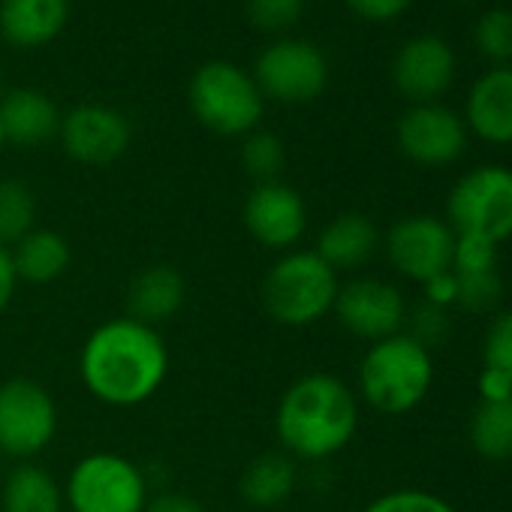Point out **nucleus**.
<instances>
[{
  "label": "nucleus",
  "instance_id": "6",
  "mask_svg": "<svg viewBox=\"0 0 512 512\" xmlns=\"http://www.w3.org/2000/svg\"><path fill=\"white\" fill-rule=\"evenodd\" d=\"M151 485L145 470L112 449L82 455L64 482L70 512H145Z\"/></svg>",
  "mask_w": 512,
  "mask_h": 512
},
{
  "label": "nucleus",
  "instance_id": "40",
  "mask_svg": "<svg viewBox=\"0 0 512 512\" xmlns=\"http://www.w3.org/2000/svg\"><path fill=\"white\" fill-rule=\"evenodd\" d=\"M220 512H241V509H220Z\"/></svg>",
  "mask_w": 512,
  "mask_h": 512
},
{
  "label": "nucleus",
  "instance_id": "11",
  "mask_svg": "<svg viewBox=\"0 0 512 512\" xmlns=\"http://www.w3.org/2000/svg\"><path fill=\"white\" fill-rule=\"evenodd\" d=\"M241 223L256 244L281 256L296 250V244L305 238L308 205L302 193L284 181L253 184L241 205Z\"/></svg>",
  "mask_w": 512,
  "mask_h": 512
},
{
  "label": "nucleus",
  "instance_id": "20",
  "mask_svg": "<svg viewBox=\"0 0 512 512\" xmlns=\"http://www.w3.org/2000/svg\"><path fill=\"white\" fill-rule=\"evenodd\" d=\"M67 16V0H4L0 4V34L16 49H40L64 31Z\"/></svg>",
  "mask_w": 512,
  "mask_h": 512
},
{
  "label": "nucleus",
  "instance_id": "24",
  "mask_svg": "<svg viewBox=\"0 0 512 512\" xmlns=\"http://www.w3.org/2000/svg\"><path fill=\"white\" fill-rule=\"evenodd\" d=\"M470 446L488 461H512V398L479 401L467 425Z\"/></svg>",
  "mask_w": 512,
  "mask_h": 512
},
{
  "label": "nucleus",
  "instance_id": "12",
  "mask_svg": "<svg viewBox=\"0 0 512 512\" xmlns=\"http://www.w3.org/2000/svg\"><path fill=\"white\" fill-rule=\"evenodd\" d=\"M335 320L350 332L353 338H362L368 344H377L383 338H392L407 323V302L401 290L380 278H353L341 284L335 308Z\"/></svg>",
  "mask_w": 512,
  "mask_h": 512
},
{
  "label": "nucleus",
  "instance_id": "35",
  "mask_svg": "<svg viewBox=\"0 0 512 512\" xmlns=\"http://www.w3.org/2000/svg\"><path fill=\"white\" fill-rule=\"evenodd\" d=\"M422 293H425V302L428 305H437V308H455V299H458V281H455V272H443L431 281L422 284Z\"/></svg>",
  "mask_w": 512,
  "mask_h": 512
},
{
  "label": "nucleus",
  "instance_id": "3",
  "mask_svg": "<svg viewBox=\"0 0 512 512\" xmlns=\"http://www.w3.org/2000/svg\"><path fill=\"white\" fill-rule=\"evenodd\" d=\"M434 359L407 332L368 344L359 362V392L383 416L413 413L431 392Z\"/></svg>",
  "mask_w": 512,
  "mask_h": 512
},
{
  "label": "nucleus",
  "instance_id": "13",
  "mask_svg": "<svg viewBox=\"0 0 512 512\" xmlns=\"http://www.w3.org/2000/svg\"><path fill=\"white\" fill-rule=\"evenodd\" d=\"M401 154L425 169L455 163L467 148V127L452 109L440 103H413L395 124Z\"/></svg>",
  "mask_w": 512,
  "mask_h": 512
},
{
  "label": "nucleus",
  "instance_id": "8",
  "mask_svg": "<svg viewBox=\"0 0 512 512\" xmlns=\"http://www.w3.org/2000/svg\"><path fill=\"white\" fill-rule=\"evenodd\" d=\"M58 401L31 377L0 383V455L31 461L58 437Z\"/></svg>",
  "mask_w": 512,
  "mask_h": 512
},
{
  "label": "nucleus",
  "instance_id": "21",
  "mask_svg": "<svg viewBox=\"0 0 512 512\" xmlns=\"http://www.w3.org/2000/svg\"><path fill=\"white\" fill-rule=\"evenodd\" d=\"M299 485V467L287 452H260L247 461L238 476V494L244 506L256 512H272L284 506Z\"/></svg>",
  "mask_w": 512,
  "mask_h": 512
},
{
  "label": "nucleus",
  "instance_id": "9",
  "mask_svg": "<svg viewBox=\"0 0 512 512\" xmlns=\"http://www.w3.org/2000/svg\"><path fill=\"white\" fill-rule=\"evenodd\" d=\"M253 82L266 100L299 106L317 100L329 85L326 55L305 40H275L253 64Z\"/></svg>",
  "mask_w": 512,
  "mask_h": 512
},
{
  "label": "nucleus",
  "instance_id": "14",
  "mask_svg": "<svg viewBox=\"0 0 512 512\" xmlns=\"http://www.w3.org/2000/svg\"><path fill=\"white\" fill-rule=\"evenodd\" d=\"M64 154L82 166H109L130 148V121L106 103H82L61 118Z\"/></svg>",
  "mask_w": 512,
  "mask_h": 512
},
{
  "label": "nucleus",
  "instance_id": "30",
  "mask_svg": "<svg viewBox=\"0 0 512 512\" xmlns=\"http://www.w3.org/2000/svg\"><path fill=\"white\" fill-rule=\"evenodd\" d=\"M362 512H455V506L422 488H395L374 497Z\"/></svg>",
  "mask_w": 512,
  "mask_h": 512
},
{
  "label": "nucleus",
  "instance_id": "39",
  "mask_svg": "<svg viewBox=\"0 0 512 512\" xmlns=\"http://www.w3.org/2000/svg\"><path fill=\"white\" fill-rule=\"evenodd\" d=\"M7 145V139H4V127H0V148H4Z\"/></svg>",
  "mask_w": 512,
  "mask_h": 512
},
{
  "label": "nucleus",
  "instance_id": "38",
  "mask_svg": "<svg viewBox=\"0 0 512 512\" xmlns=\"http://www.w3.org/2000/svg\"><path fill=\"white\" fill-rule=\"evenodd\" d=\"M16 290H19V275L13 266V253H10V247L0 244V317H4L7 308L13 305Z\"/></svg>",
  "mask_w": 512,
  "mask_h": 512
},
{
  "label": "nucleus",
  "instance_id": "32",
  "mask_svg": "<svg viewBox=\"0 0 512 512\" xmlns=\"http://www.w3.org/2000/svg\"><path fill=\"white\" fill-rule=\"evenodd\" d=\"M407 320H410V332L407 335L416 344H422L425 350H434V347L446 344L449 335H452V320H449L446 308L422 302L413 314H407Z\"/></svg>",
  "mask_w": 512,
  "mask_h": 512
},
{
  "label": "nucleus",
  "instance_id": "7",
  "mask_svg": "<svg viewBox=\"0 0 512 512\" xmlns=\"http://www.w3.org/2000/svg\"><path fill=\"white\" fill-rule=\"evenodd\" d=\"M446 223L455 235L506 241L512 235V169L488 163L461 175L446 199Z\"/></svg>",
  "mask_w": 512,
  "mask_h": 512
},
{
  "label": "nucleus",
  "instance_id": "2",
  "mask_svg": "<svg viewBox=\"0 0 512 512\" xmlns=\"http://www.w3.org/2000/svg\"><path fill=\"white\" fill-rule=\"evenodd\" d=\"M359 431L356 392L335 374L311 371L293 380L275 410L281 452L293 461H326L344 452Z\"/></svg>",
  "mask_w": 512,
  "mask_h": 512
},
{
  "label": "nucleus",
  "instance_id": "26",
  "mask_svg": "<svg viewBox=\"0 0 512 512\" xmlns=\"http://www.w3.org/2000/svg\"><path fill=\"white\" fill-rule=\"evenodd\" d=\"M241 166L256 184L281 181L287 166V145L272 130H253L241 142Z\"/></svg>",
  "mask_w": 512,
  "mask_h": 512
},
{
  "label": "nucleus",
  "instance_id": "23",
  "mask_svg": "<svg viewBox=\"0 0 512 512\" xmlns=\"http://www.w3.org/2000/svg\"><path fill=\"white\" fill-rule=\"evenodd\" d=\"M64 482L34 461L16 464L0 485V512H64Z\"/></svg>",
  "mask_w": 512,
  "mask_h": 512
},
{
  "label": "nucleus",
  "instance_id": "4",
  "mask_svg": "<svg viewBox=\"0 0 512 512\" xmlns=\"http://www.w3.org/2000/svg\"><path fill=\"white\" fill-rule=\"evenodd\" d=\"M341 281L314 250H287L269 266L260 284V302L272 323L308 329L335 308Z\"/></svg>",
  "mask_w": 512,
  "mask_h": 512
},
{
  "label": "nucleus",
  "instance_id": "41",
  "mask_svg": "<svg viewBox=\"0 0 512 512\" xmlns=\"http://www.w3.org/2000/svg\"><path fill=\"white\" fill-rule=\"evenodd\" d=\"M0 88H4V79H0Z\"/></svg>",
  "mask_w": 512,
  "mask_h": 512
},
{
  "label": "nucleus",
  "instance_id": "33",
  "mask_svg": "<svg viewBox=\"0 0 512 512\" xmlns=\"http://www.w3.org/2000/svg\"><path fill=\"white\" fill-rule=\"evenodd\" d=\"M482 368H494L512 377V311H503L488 323L482 344Z\"/></svg>",
  "mask_w": 512,
  "mask_h": 512
},
{
  "label": "nucleus",
  "instance_id": "28",
  "mask_svg": "<svg viewBox=\"0 0 512 512\" xmlns=\"http://www.w3.org/2000/svg\"><path fill=\"white\" fill-rule=\"evenodd\" d=\"M458 299L455 308L464 314H494L503 302V278L500 272H476V275H455Z\"/></svg>",
  "mask_w": 512,
  "mask_h": 512
},
{
  "label": "nucleus",
  "instance_id": "34",
  "mask_svg": "<svg viewBox=\"0 0 512 512\" xmlns=\"http://www.w3.org/2000/svg\"><path fill=\"white\" fill-rule=\"evenodd\" d=\"M344 4L368 22H392L404 10H410L413 0H344Z\"/></svg>",
  "mask_w": 512,
  "mask_h": 512
},
{
  "label": "nucleus",
  "instance_id": "18",
  "mask_svg": "<svg viewBox=\"0 0 512 512\" xmlns=\"http://www.w3.org/2000/svg\"><path fill=\"white\" fill-rule=\"evenodd\" d=\"M377 247H380L377 223L368 214L344 211L320 229L314 253L332 272L341 275V272H356L365 263H371Z\"/></svg>",
  "mask_w": 512,
  "mask_h": 512
},
{
  "label": "nucleus",
  "instance_id": "31",
  "mask_svg": "<svg viewBox=\"0 0 512 512\" xmlns=\"http://www.w3.org/2000/svg\"><path fill=\"white\" fill-rule=\"evenodd\" d=\"M497 269V244L479 235H455L452 247V272L455 275H476Z\"/></svg>",
  "mask_w": 512,
  "mask_h": 512
},
{
  "label": "nucleus",
  "instance_id": "1",
  "mask_svg": "<svg viewBox=\"0 0 512 512\" xmlns=\"http://www.w3.org/2000/svg\"><path fill=\"white\" fill-rule=\"evenodd\" d=\"M169 377V347L160 329L133 317L100 323L82 344L79 380L85 392L118 410L151 401Z\"/></svg>",
  "mask_w": 512,
  "mask_h": 512
},
{
  "label": "nucleus",
  "instance_id": "10",
  "mask_svg": "<svg viewBox=\"0 0 512 512\" xmlns=\"http://www.w3.org/2000/svg\"><path fill=\"white\" fill-rule=\"evenodd\" d=\"M452 247V226L434 214H407L395 220L383 238L389 266L413 284L452 272Z\"/></svg>",
  "mask_w": 512,
  "mask_h": 512
},
{
  "label": "nucleus",
  "instance_id": "37",
  "mask_svg": "<svg viewBox=\"0 0 512 512\" xmlns=\"http://www.w3.org/2000/svg\"><path fill=\"white\" fill-rule=\"evenodd\" d=\"M145 512H205V506L181 491H163V494H151Z\"/></svg>",
  "mask_w": 512,
  "mask_h": 512
},
{
  "label": "nucleus",
  "instance_id": "5",
  "mask_svg": "<svg viewBox=\"0 0 512 512\" xmlns=\"http://www.w3.org/2000/svg\"><path fill=\"white\" fill-rule=\"evenodd\" d=\"M187 106L205 130L226 139H244L247 133L260 130L266 97L238 64L208 61L190 79Z\"/></svg>",
  "mask_w": 512,
  "mask_h": 512
},
{
  "label": "nucleus",
  "instance_id": "17",
  "mask_svg": "<svg viewBox=\"0 0 512 512\" xmlns=\"http://www.w3.org/2000/svg\"><path fill=\"white\" fill-rule=\"evenodd\" d=\"M187 302L184 275L169 263L145 266L127 284V317L160 329L163 323L175 320Z\"/></svg>",
  "mask_w": 512,
  "mask_h": 512
},
{
  "label": "nucleus",
  "instance_id": "29",
  "mask_svg": "<svg viewBox=\"0 0 512 512\" xmlns=\"http://www.w3.org/2000/svg\"><path fill=\"white\" fill-rule=\"evenodd\" d=\"M305 0H247V19L263 34H284L299 25Z\"/></svg>",
  "mask_w": 512,
  "mask_h": 512
},
{
  "label": "nucleus",
  "instance_id": "27",
  "mask_svg": "<svg viewBox=\"0 0 512 512\" xmlns=\"http://www.w3.org/2000/svg\"><path fill=\"white\" fill-rule=\"evenodd\" d=\"M473 43L482 58L494 61V67H506L512 61V10L491 7L476 19Z\"/></svg>",
  "mask_w": 512,
  "mask_h": 512
},
{
  "label": "nucleus",
  "instance_id": "25",
  "mask_svg": "<svg viewBox=\"0 0 512 512\" xmlns=\"http://www.w3.org/2000/svg\"><path fill=\"white\" fill-rule=\"evenodd\" d=\"M37 229V196L19 178H0V244L13 247Z\"/></svg>",
  "mask_w": 512,
  "mask_h": 512
},
{
  "label": "nucleus",
  "instance_id": "16",
  "mask_svg": "<svg viewBox=\"0 0 512 512\" xmlns=\"http://www.w3.org/2000/svg\"><path fill=\"white\" fill-rule=\"evenodd\" d=\"M464 127L488 145H512V67L485 70L464 103Z\"/></svg>",
  "mask_w": 512,
  "mask_h": 512
},
{
  "label": "nucleus",
  "instance_id": "19",
  "mask_svg": "<svg viewBox=\"0 0 512 512\" xmlns=\"http://www.w3.org/2000/svg\"><path fill=\"white\" fill-rule=\"evenodd\" d=\"M61 112L55 100L34 88H16L0 100V127L4 139L22 148H40L61 133Z\"/></svg>",
  "mask_w": 512,
  "mask_h": 512
},
{
  "label": "nucleus",
  "instance_id": "22",
  "mask_svg": "<svg viewBox=\"0 0 512 512\" xmlns=\"http://www.w3.org/2000/svg\"><path fill=\"white\" fill-rule=\"evenodd\" d=\"M13 253V266L19 275V284H34L46 287L55 284L58 278L67 275L73 263V247L70 241L55 232V229H31L22 241L10 247Z\"/></svg>",
  "mask_w": 512,
  "mask_h": 512
},
{
  "label": "nucleus",
  "instance_id": "36",
  "mask_svg": "<svg viewBox=\"0 0 512 512\" xmlns=\"http://www.w3.org/2000/svg\"><path fill=\"white\" fill-rule=\"evenodd\" d=\"M476 389H479V398L485 404H491V401H509L512 398V377L503 374V371H494V368H482L479 371V380H476Z\"/></svg>",
  "mask_w": 512,
  "mask_h": 512
},
{
  "label": "nucleus",
  "instance_id": "15",
  "mask_svg": "<svg viewBox=\"0 0 512 512\" xmlns=\"http://www.w3.org/2000/svg\"><path fill=\"white\" fill-rule=\"evenodd\" d=\"M455 52L437 34L410 37L392 58V82L413 103H437L455 82Z\"/></svg>",
  "mask_w": 512,
  "mask_h": 512
}]
</instances>
